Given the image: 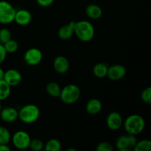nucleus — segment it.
<instances>
[{
    "label": "nucleus",
    "mask_w": 151,
    "mask_h": 151,
    "mask_svg": "<svg viewBox=\"0 0 151 151\" xmlns=\"http://www.w3.org/2000/svg\"><path fill=\"white\" fill-rule=\"evenodd\" d=\"M124 128L128 134L138 135L144 131L145 122L142 116L139 114L130 115L123 122Z\"/></svg>",
    "instance_id": "1"
},
{
    "label": "nucleus",
    "mask_w": 151,
    "mask_h": 151,
    "mask_svg": "<svg viewBox=\"0 0 151 151\" xmlns=\"http://www.w3.org/2000/svg\"><path fill=\"white\" fill-rule=\"evenodd\" d=\"M75 33L81 41L88 42L94 36V28L91 22L86 20L75 22Z\"/></svg>",
    "instance_id": "2"
},
{
    "label": "nucleus",
    "mask_w": 151,
    "mask_h": 151,
    "mask_svg": "<svg viewBox=\"0 0 151 151\" xmlns=\"http://www.w3.org/2000/svg\"><path fill=\"white\" fill-rule=\"evenodd\" d=\"M40 109L34 104H28L23 106L19 111V118L26 124H32L38 119Z\"/></svg>",
    "instance_id": "3"
},
{
    "label": "nucleus",
    "mask_w": 151,
    "mask_h": 151,
    "mask_svg": "<svg viewBox=\"0 0 151 151\" xmlns=\"http://www.w3.org/2000/svg\"><path fill=\"white\" fill-rule=\"evenodd\" d=\"M59 97L66 104H73L79 100L81 97V89L75 84H69L61 89Z\"/></svg>",
    "instance_id": "4"
},
{
    "label": "nucleus",
    "mask_w": 151,
    "mask_h": 151,
    "mask_svg": "<svg viewBox=\"0 0 151 151\" xmlns=\"http://www.w3.org/2000/svg\"><path fill=\"white\" fill-rule=\"evenodd\" d=\"M16 9L10 2L0 1V24H9L14 22Z\"/></svg>",
    "instance_id": "5"
},
{
    "label": "nucleus",
    "mask_w": 151,
    "mask_h": 151,
    "mask_svg": "<svg viewBox=\"0 0 151 151\" xmlns=\"http://www.w3.org/2000/svg\"><path fill=\"white\" fill-rule=\"evenodd\" d=\"M31 138L29 134L24 131H16L12 137V142L19 150H26L29 148Z\"/></svg>",
    "instance_id": "6"
},
{
    "label": "nucleus",
    "mask_w": 151,
    "mask_h": 151,
    "mask_svg": "<svg viewBox=\"0 0 151 151\" xmlns=\"http://www.w3.org/2000/svg\"><path fill=\"white\" fill-rule=\"evenodd\" d=\"M137 142L135 135L128 134L120 136L116 139V147L119 151H130L134 149Z\"/></svg>",
    "instance_id": "7"
},
{
    "label": "nucleus",
    "mask_w": 151,
    "mask_h": 151,
    "mask_svg": "<svg viewBox=\"0 0 151 151\" xmlns=\"http://www.w3.org/2000/svg\"><path fill=\"white\" fill-rule=\"evenodd\" d=\"M43 58V54L38 48H30L27 50L24 55V60L29 66L39 64Z\"/></svg>",
    "instance_id": "8"
},
{
    "label": "nucleus",
    "mask_w": 151,
    "mask_h": 151,
    "mask_svg": "<svg viewBox=\"0 0 151 151\" xmlns=\"http://www.w3.org/2000/svg\"><path fill=\"white\" fill-rule=\"evenodd\" d=\"M106 124L108 128L112 131H117L122 127L123 119L119 113L116 111L111 112L106 119Z\"/></svg>",
    "instance_id": "9"
},
{
    "label": "nucleus",
    "mask_w": 151,
    "mask_h": 151,
    "mask_svg": "<svg viewBox=\"0 0 151 151\" xmlns=\"http://www.w3.org/2000/svg\"><path fill=\"white\" fill-rule=\"evenodd\" d=\"M126 75V69L125 66L119 64L113 65L109 67L107 77L111 81H119Z\"/></svg>",
    "instance_id": "10"
},
{
    "label": "nucleus",
    "mask_w": 151,
    "mask_h": 151,
    "mask_svg": "<svg viewBox=\"0 0 151 151\" xmlns=\"http://www.w3.org/2000/svg\"><path fill=\"white\" fill-rule=\"evenodd\" d=\"M4 80L10 86H18L22 81V74L16 69H9L4 72Z\"/></svg>",
    "instance_id": "11"
},
{
    "label": "nucleus",
    "mask_w": 151,
    "mask_h": 151,
    "mask_svg": "<svg viewBox=\"0 0 151 151\" xmlns=\"http://www.w3.org/2000/svg\"><path fill=\"white\" fill-rule=\"evenodd\" d=\"M32 19V15L27 10L21 9V10H16L14 22H16L18 24L21 26H26L30 23Z\"/></svg>",
    "instance_id": "12"
},
{
    "label": "nucleus",
    "mask_w": 151,
    "mask_h": 151,
    "mask_svg": "<svg viewBox=\"0 0 151 151\" xmlns=\"http://www.w3.org/2000/svg\"><path fill=\"white\" fill-rule=\"evenodd\" d=\"M0 117L5 122H13L19 118V111L13 107H6L1 109Z\"/></svg>",
    "instance_id": "13"
},
{
    "label": "nucleus",
    "mask_w": 151,
    "mask_h": 151,
    "mask_svg": "<svg viewBox=\"0 0 151 151\" xmlns=\"http://www.w3.org/2000/svg\"><path fill=\"white\" fill-rule=\"evenodd\" d=\"M53 67L58 73L64 74L69 70V62L64 56L58 55L53 61Z\"/></svg>",
    "instance_id": "14"
},
{
    "label": "nucleus",
    "mask_w": 151,
    "mask_h": 151,
    "mask_svg": "<svg viewBox=\"0 0 151 151\" xmlns=\"http://www.w3.org/2000/svg\"><path fill=\"white\" fill-rule=\"evenodd\" d=\"M75 22H71L69 24L62 26L58 30V36L62 40H68L72 38L75 33Z\"/></svg>",
    "instance_id": "15"
},
{
    "label": "nucleus",
    "mask_w": 151,
    "mask_h": 151,
    "mask_svg": "<svg viewBox=\"0 0 151 151\" xmlns=\"http://www.w3.org/2000/svg\"><path fill=\"white\" fill-rule=\"evenodd\" d=\"M102 109V103L97 99H91L86 106V111L88 112L89 114H97L99 112H100Z\"/></svg>",
    "instance_id": "16"
},
{
    "label": "nucleus",
    "mask_w": 151,
    "mask_h": 151,
    "mask_svg": "<svg viewBox=\"0 0 151 151\" xmlns=\"http://www.w3.org/2000/svg\"><path fill=\"white\" fill-rule=\"evenodd\" d=\"M86 13L88 17L92 19H97L102 16L103 10L100 6L94 4H91L87 6L86 8Z\"/></svg>",
    "instance_id": "17"
},
{
    "label": "nucleus",
    "mask_w": 151,
    "mask_h": 151,
    "mask_svg": "<svg viewBox=\"0 0 151 151\" xmlns=\"http://www.w3.org/2000/svg\"><path fill=\"white\" fill-rule=\"evenodd\" d=\"M109 66L106 63H98L93 68V73L96 77L99 78H103L107 76Z\"/></svg>",
    "instance_id": "18"
},
{
    "label": "nucleus",
    "mask_w": 151,
    "mask_h": 151,
    "mask_svg": "<svg viewBox=\"0 0 151 151\" xmlns=\"http://www.w3.org/2000/svg\"><path fill=\"white\" fill-rule=\"evenodd\" d=\"M46 90L47 92L48 93L49 95L53 97H58L60 96V87L57 83L55 82H50L49 83L46 87Z\"/></svg>",
    "instance_id": "19"
},
{
    "label": "nucleus",
    "mask_w": 151,
    "mask_h": 151,
    "mask_svg": "<svg viewBox=\"0 0 151 151\" xmlns=\"http://www.w3.org/2000/svg\"><path fill=\"white\" fill-rule=\"evenodd\" d=\"M10 92H11V86L8 85L4 80H1L0 81V101L8 98Z\"/></svg>",
    "instance_id": "20"
},
{
    "label": "nucleus",
    "mask_w": 151,
    "mask_h": 151,
    "mask_svg": "<svg viewBox=\"0 0 151 151\" xmlns=\"http://www.w3.org/2000/svg\"><path fill=\"white\" fill-rule=\"evenodd\" d=\"M44 149L46 151H60L61 149V143L58 139H52L47 142Z\"/></svg>",
    "instance_id": "21"
},
{
    "label": "nucleus",
    "mask_w": 151,
    "mask_h": 151,
    "mask_svg": "<svg viewBox=\"0 0 151 151\" xmlns=\"http://www.w3.org/2000/svg\"><path fill=\"white\" fill-rule=\"evenodd\" d=\"M11 140V135L8 130L0 125V144L7 145Z\"/></svg>",
    "instance_id": "22"
},
{
    "label": "nucleus",
    "mask_w": 151,
    "mask_h": 151,
    "mask_svg": "<svg viewBox=\"0 0 151 151\" xmlns=\"http://www.w3.org/2000/svg\"><path fill=\"white\" fill-rule=\"evenodd\" d=\"M151 142L148 139H144L137 142L135 147H134V151H150Z\"/></svg>",
    "instance_id": "23"
},
{
    "label": "nucleus",
    "mask_w": 151,
    "mask_h": 151,
    "mask_svg": "<svg viewBox=\"0 0 151 151\" xmlns=\"http://www.w3.org/2000/svg\"><path fill=\"white\" fill-rule=\"evenodd\" d=\"M5 49L6 52L7 53H14L17 51L18 48H19V45H18L17 41H16L13 39L9 40L7 42H6L5 44H3Z\"/></svg>",
    "instance_id": "24"
},
{
    "label": "nucleus",
    "mask_w": 151,
    "mask_h": 151,
    "mask_svg": "<svg viewBox=\"0 0 151 151\" xmlns=\"http://www.w3.org/2000/svg\"><path fill=\"white\" fill-rule=\"evenodd\" d=\"M12 38V34L10 29L7 28L0 29V44H4Z\"/></svg>",
    "instance_id": "25"
},
{
    "label": "nucleus",
    "mask_w": 151,
    "mask_h": 151,
    "mask_svg": "<svg viewBox=\"0 0 151 151\" xmlns=\"http://www.w3.org/2000/svg\"><path fill=\"white\" fill-rule=\"evenodd\" d=\"M44 145L43 142L39 139H31L30 143H29V147L31 150L34 151H41L44 149Z\"/></svg>",
    "instance_id": "26"
},
{
    "label": "nucleus",
    "mask_w": 151,
    "mask_h": 151,
    "mask_svg": "<svg viewBox=\"0 0 151 151\" xmlns=\"http://www.w3.org/2000/svg\"><path fill=\"white\" fill-rule=\"evenodd\" d=\"M142 100L146 104L150 105L151 103V88L147 87L145 89H144L141 94Z\"/></svg>",
    "instance_id": "27"
},
{
    "label": "nucleus",
    "mask_w": 151,
    "mask_h": 151,
    "mask_svg": "<svg viewBox=\"0 0 151 151\" xmlns=\"http://www.w3.org/2000/svg\"><path fill=\"white\" fill-rule=\"evenodd\" d=\"M113 145L107 142H103L100 143L96 147L97 151H113Z\"/></svg>",
    "instance_id": "28"
},
{
    "label": "nucleus",
    "mask_w": 151,
    "mask_h": 151,
    "mask_svg": "<svg viewBox=\"0 0 151 151\" xmlns=\"http://www.w3.org/2000/svg\"><path fill=\"white\" fill-rule=\"evenodd\" d=\"M7 52L4 49V45L0 44V64H1L4 61L6 57H7Z\"/></svg>",
    "instance_id": "29"
},
{
    "label": "nucleus",
    "mask_w": 151,
    "mask_h": 151,
    "mask_svg": "<svg viewBox=\"0 0 151 151\" xmlns=\"http://www.w3.org/2000/svg\"><path fill=\"white\" fill-rule=\"evenodd\" d=\"M54 1L55 0H36L38 5L44 7H47L50 6L53 2H54Z\"/></svg>",
    "instance_id": "30"
},
{
    "label": "nucleus",
    "mask_w": 151,
    "mask_h": 151,
    "mask_svg": "<svg viewBox=\"0 0 151 151\" xmlns=\"http://www.w3.org/2000/svg\"><path fill=\"white\" fill-rule=\"evenodd\" d=\"M0 151H10V148L7 145L0 144Z\"/></svg>",
    "instance_id": "31"
},
{
    "label": "nucleus",
    "mask_w": 151,
    "mask_h": 151,
    "mask_svg": "<svg viewBox=\"0 0 151 151\" xmlns=\"http://www.w3.org/2000/svg\"><path fill=\"white\" fill-rule=\"evenodd\" d=\"M4 71L1 68H0V81L4 79Z\"/></svg>",
    "instance_id": "32"
},
{
    "label": "nucleus",
    "mask_w": 151,
    "mask_h": 151,
    "mask_svg": "<svg viewBox=\"0 0 151 151\" xmlns=\"http://www.w3.org/2000/svg\"><path fill=\"white\" fill-rule=\"evenodd\" d=\"M66 151H76V150H75V149H74V148H69V149H67V150H66Z\"/></svg>",
    "instance_id": "33"
},
{
    "label": "nucleus",
    "mask_w": 151,
    "mask_h": 151,
    "mask_svg": "<svg viewBox=\"0 0 151 151\" xmlns=\"http://www.w3.org/2000/svg\"><path fill=\"white\" fill-rule=\"evenodd\" d=\"M1 110V101H0V111Z\"/></svg>",
    "instance_id": "34"
}]
</instances>
